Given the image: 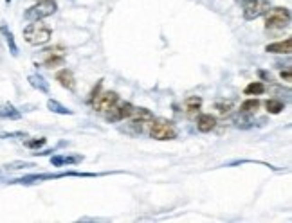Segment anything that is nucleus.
<instances>
[{
	"mask_svg": "<svg viewBox=\"0 0 292 223\" xmlns=\"http://www.w3.org/2000/svg\"><path fill=\"white\" fill-rule=\"evenodd\" d=\"M265 108H267L269 113H273V115H278V113H281V112L285 110V103L273 97V99L265 101Z\"/></svg>",
	"mask_w": 292,
	"mask_h": 223,
	"instance_id": "obj_20",
	"label": "nucleus"
},
{
	"mask_svg": "<svg viewBox=\"0 0 292 223\" xmlns=\"http://www.w3.org/2000/svg\"><path fill=\"white\" fill-rule=\"evenodd\" d=\"M119 101V95L108 90V92H103V94H97L92 97V108L96 112H108L116 103Z\"/></svg>",
	"mask_w": 292,
	"mask_h": 223,
	"instance_id": "obj_8",
	"label": "nucleus"
},
{
	"mask_svg": "<svg viewBox=\"0 0 292 223\" xmlns=\"http://www.w3.org/2000/svg\"><path fill=\"white\" fill-rule=\"evenodd\" d=\"M132 119V126H139V130H141V126L146 123H152L154 121V115H152V112L146 110V108H134V113L130 115Z\"/></svg>",
	"mask_w": 292,
	"mask_h": 223,
	"instance_id": "obj_11",
	"label": "nucleus"
},
{
	"mask_svg": "<svg viewBox=\"0 0 292 223\" xmlns=\"http://www.w3.org/2000/svg\"><path fill=\"white\" fill-rule=\"evenodd\" d=\"M53 36V31L47 24H43L42 20L31 22L24 29V40L29 45H45Z\"/></svg>",
	"mask_w": 292,
	"mask_h": 223,
	"instance_id": "obj_1",
	"label": "nucleus"
},
{
	"mask_svg": "<svg viewBox=\"0 0 292 223\" xmlns=\"http://www.w3.org/2000/svg\"><path fill=\"white\" fill-rule=\"evenodd\" d=\"M20 117H22V113H20L11 103L0 105V119H4V121H18Z\"/></svg>",
	"mask_w": 292,
	"mask_h": 223,
	"instance_id": "obj_15",
	"label": "nucleus"
},
{
	"mask_svg": "<svg viewBox=\"0 0 292 223\" xmlns=\"http://www.w3.org/2000/svg\"><path fill=\"white\" fill-rule=\"evenodd\" d=\"M45 139H35V141H27L25 142V146L29 148V149H38V148H42V146H45Z\"/></svg>",
	"mask_w": 292,
	"mask_h": 223,
	"instance_id": "obj_24",
	"label": "nucleus"
},
{
	"mask_svg": "<svg viewBox=\"0 0 292 223\" xmlns=\"http://www.w3.org/2000/svg\"><path fill=\"white\" fill-rule=\"evenodd\" d=\"M47 108L53 112V113H58V115H72V113H74L71 108L63 106L60 101H56V99H49L47 101Z\"/></svg>",
	"mask_w": 292,
	"mask_h": 223,
	"instance_id": "obj_19",
	"label": "nucleus"
},
{
	"mask_svg": "<svg viewBox=\"0 0 292 223\" xmlns=\"http://www.w3.org/2000/svg\"><path fill=\"white\" fill-rule=\"evenodd\" d=\"M13 137H20V139H24V137H27V135H25L24 131H11V133H2L0 139H13Z\"/></svg>",
	"mask_w": 292,
	"mask_h": 223,
	"instance_id": "obj_25",
	"label": "nucleus"
},
{
	"mask_svg": "<svg viewBox=\"0 0 292 223\" xmlns=\"http://www.w3.org/2000/svg\"><path fill=\"white\" fill-rule=\"evenodd\" d=\"M0 33H2V35H4V38H6V43H7V47H9V53H11L13 56H18L17 41H15V36H13L11 29L7 27V24L0 25Z\"/></svg>",
	"mask_w": 292,
	"mask_h": 223,
	"instance_id": "obj_16",
	"label": "nucleus"
},
{
	"mask_svg": "<svg viewBox=\"0 0 292 223\" xmlns=\"http://www.w3.org/2000/svg\"><path fill=\"white\" fill-rule=\"evenodd\" d=\"M67 176H83V178H90V176H96V175H94V173H78V171H63V173H42V175L22 176V178L13 180L11 184H24V186H29V184H38V182H43V180H58V178H67Z\"/></svg>",
	"mask_w": 292,
	"mask_h": 223,
	"instance_id": "obj_2",
	"label": "nucleus"
},
{
	"mask_svg": "<svg viewBox=\"0 0 292 223\" xmlns=\"http://www.w3.org/2000/svg\"><path fill=\"white\" fill-rule=\"evenodd\" d=\"M56 81L60 83L63 88H67V90H74V88H76L74 74H72V71H69V69H63V71L58 72V74H56Z\"/></svg>",
	"mask_w": 292,
	"mask_h": 223,
	"instance_id": "obj_14",
	"label": "nucleus"
},
{
	"mask_svg": "<svg viewBox=\"0 0 292 223\" xmlns=\"http://www.w3.org/2000/svg\"><path fill=\"white\" fill-rule=\"evenodd\" d=\"M58 9L56 0H38L35 6H31L29 9H25L24 18L27 22H36V20H43V18L54 15Z\"/></svg>",
	"mask_w": 292,
	"mask_h": 223,
	"instance_id": "obj_3",
	"label": "nucleus"
},
{
	"mask_svg": "<svg viewBox=\"0 0 292 223\" xmlns=\"http://www.w3.org/2000/svg\"><path fill=\"white\" fill-rule=\"evenodd\" d=\"M281 79H285L287 83H291V81H292V72H291V69H287L285 72H281Z\"/></svg>",
	"mask_w": 292,
	"mask_h": 223,
	"instance_id": "obj_27",
	"label": "nucleus"
},
{
	"mask_svg": "<svg viewBox=\"0 0 292 223\" xmlns=\"http://www.w3.org/2000/svg\"><path fill=\"white\" fill-rule=\"evenodd\" d=\"M200 106H202V99H200L198 95H190V97L184 101V110L188 115H195V113H198Z\"/></svg>",
	"mask_w": 292,
	"mask_h": 223,
	"instance_id": "obj_18",
	"label": "nucleus"
},
{
	"mask_svg": "<svg viewBox=\"0 0 292 223\" xmlns=\"http://www.w3.org/2000/svg\"><path fill=\"white\" fill-rule=\"evenodd\" d=\"M265 53L271 54H291L292 53V40L285 38V40L274 41V43H269L265 47Z\"/></svg>",
	"mask_w": 292,
	"mask_h": 223,
	"instance_id": "obj_12",
	"label": "nucleus"
},
{
	"mask_svg": "<svg viewBox=\"0 0 292 223\" xmlns=\"http://www.w3.org/2000/svg\"><path fill=\"white\" fill-rule=\"evenodd\" d=\"M291 24V11L287 7H269L265 13V27L267 29H283Z\"/></svg>",
	"mask_w": 292,
	"mask_h": 223,
	"instance_id": "obj_5",
	"label": "nucleus"
},
{
	"mask_svg": "<svg viewBox=\"0 0 292 223\" xmlns=\"http://www.w3.org/2000/svg\"><path fill=\"white\" fill-rule=\"evenodd\" d=\"M29 85L33 88H36L38 92H42V94H49V83L45 81V77L40 76V74H31L29 77Z\"/></svg>",
	"mask_w": 292,
	"mask_h": 223,
	"instance_id": "obj_17",
	"label": "nucleus"
},
{
	"mask_svg": "<svg viewBox=\"0 0 292 223\" xmlns=\"http://www.w3.org/2000/svg\"><path fill=\"white\" fill-rule=\"evenodd\" d=\"M271 2L269 0H244L242 2V13H244V20L251 22L256 18L263 17L269 11Z\"/></svg>",
	"mask_w": 292,
	"mask_h": 223,
	"instance_id": "obj_6",
	"label": "nucleus"
},
{
	"mask_svg": "<svg viewBox=\"0 0 292 223\" xmlns=\"http://www.w3.org/2000/svg\"><path fill=\"white\" fill-rule=\"evenodd\" d=\"M216 126V119L211 115V113H200L197 119V130L202 131V133H209L211 130H215Z\"/></svg>",
	"mask_w": 292,
	"mask_h": 223,
	"instance_id": "obj_13",
	"label": "nucleus"
},
{
	"mask_svg": "<svg viewBox=\"0 0 292 223\" xmlns=\"http://www.w3.org/2000/svg\"><path fill=\"white\" fill-rule=\"evenodd\" d=\"M265 92V85L262 81H253L244 88L245 95H262Z\"/></svg>",
	"mask_w": 292,
	"mask_h": 223,
	"instance_id": "obj_21",
	"label": "nucleus"
},
{
	"mask_svg": "<svg viewBox=\"0 0 292 223\" xmlns=\"http://www.w3.org/2000/svg\"><path fill=\"white\" fill-rule=\"evenodd\" d=\"M258 108H260V101L253 97V99H247V101H244V103H242V106H240V113H242V115L254 113Z\"/></svg>",
	"mask_w": 292,
	"mask_h": 223,
	"instance_id": "obj_22",
	"label": "nucleus"
},
{
	"mask_svg": "<svg viewBox=\"0 0 292 223\" xmlns=\"http://www.w3.org/2000/svg\"><path fill=\"white\" fill-rule=\"evenodd\" d=\"M150 135L155 141H173L177 137V126L168 119H154L150 126Z\"/></svg>",
	"mask_w": 292,
	"mask_h": 223,
	"instance_id": "obj_4",
	"label": "nucleus"
},
{
	"mask_svg": "<svg viewBox=\"0 0 292 223\" xmlns=\"http://www.w3.org/2000/svg\"><path fill=\"white\" fill-rule=\"evenodd\" d=\"M215 108H216L218 112H220V113H226V112L229 110V108H231V103H229V101H227V103H216Z\"/></svg>",
	"mask_w": 292,
	"mask_h": 223,
	"instance_id": "obj_26",
	"label": "nucleus"
},
{
	"mask_svg": "<svg viewBox=\"0 0 292 223\" xmlns=\"http://www.w3.org/2000/svg\"><path fill=\"white\" fill-rule=\"evenodd\" d=\"M6 2H7V4H9V2H11V0H6Z\"/></svg>",
	"mask_w": 292,
	"mask_h": 223,
	"instance_id": "obj_29",
	"label": "nucleus"
},
{
	"mask_svg": "<svg viewBox=\"0 0 292 223\" xmlns=\"http://www.w3.org/2000/svg\"><path fill=\"white\" fill-rule=\"evenodd\" d=\"M81 160H83L81 155H63V153H60V155H53L51 157V164L54 167H65V166L81 164Z\"/></svg>",
	"mask_w": 292,
	"mask_h": 223,
	"instance_id": "obj_10",
	"label": "nucleus"
},
{
	"mask_svg": "<svg viewBox=\"0 0 292 223\" xmlns=\"http://www.w3.org/2000/svg\"><path fill=\"white\" fill-rule=\"evenodd\" d=\"M7 171H17V169H25V167H36L33 162H25V160H15V162H9V164L4 166Z\"/></svg>",
	"mask_w": 292,
	"mask_h": 223,
	"instance_id": "obj_23",
	"label": "nucleus"
},
{
	"mask_svg": "<svg viewBox=\"0 0 292 223\" xmlns=\"http://www.w3.org/2000/svg\"><path fill=\"white\" fill-rule=\"evenodd\" d=\"M132 113H134V105L132 103H116L107 112V119L110 123H119V121L130 119Z\"/></svg>",
	"mask_w": 292,
	"mask_h": 223,
	"instance_id": "obj_9",
	"label": "nucleus"
},
{
	"mask_svg": "<svg viewBox=\"0 0 292 223\" xmlns=\"http://www.w3.org/2000/svg\"><path fill=\"white\" fill-rule=\"evenodd\" d=\"M258 76L263 77V79H267V81H273V77H271V74H267L265 71H258Z\"/></svg>",
	"mask_w": 292,
	"mask_h": 223,
	"instance_id": "obj_28",
	"label": "nucleus"
},
{
	"mask_svg": "<svg viewBox=\"0 0 292 223\" xmlns=\"http://www.w3.org/2000/svg\"><path fill=\"white\" fill-rule=\"evenodd\" d=\"M67 49H63L61 45H53L42 51V65L45 69H54V67H60L65 59Z\"/></svg>",
	"mask_w": 292,
	"mask_h": 223,
	"instance_id": "obj_7",
	"label": "nucleus"
}]
</instances>
